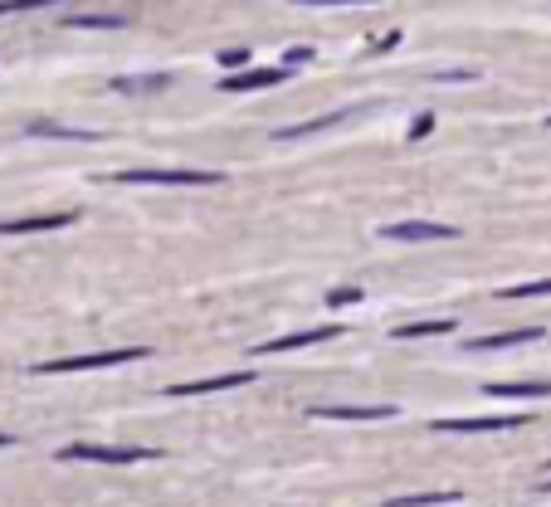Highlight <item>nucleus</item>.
Masks as SVG:
<instances>
[{
  "instance_id": "obj_1",
  "label": "nucleus",
  "mask_w": 551,
  "mask_h": 507,
  "mask_svg": "<svg viewBox=\"0 0 551 507\" xmlns=\"http://www.w3.org/2000/svg\"><path fill=\"white\" fill-rule=\"evenodd\" d=\"M147 347H118V351H93V357H64V361H39L30 366L35 376H68V371H98V366H122V361H147Z\"/></svg>"
},
{
  "instance_id": "obj_2",
  "label": "nucleus",
  "mask_w": 551,
  "mask_h": 507,
  "mask_svg": "<svg viewBox=\"0 0 551 507\" xmlns=\"http://www.w3.org/2000/svg\"><path fill=\"white\" fill-rule=\"evenodd\" d=\"M64 463H147L157 459V449H112V444H64Z\"/></svg>"
},
{
  "instance_id": "obj_3",
  "label": "nucleus",
  "mask_w": 551,
  "mask_h": 507,
  "mask_svg": "<svg viewBox=\"0 0 551 507\" xmlns=\"http://www.w3.org/2000/svg\"><path fill=\"white\" fill-rule=\"evenodd\" d=\"M118 186H220V171H118Z\"/></svg>"
},
{
  "instance_id": "obj_4",
  "label": "nucleus",
  "mask_w": 551,
  "mask_h": 507,
  "mask_svg": "<svg viewBox=\"0 0 551 507\" xmlns=\"http://www.w3.org/2000/svg\"><path fill=\"white\" fill-rule=\"evenodd\" d=\"M527 415H478V419H434V434H503V429H522Z\"/></svg>"
},
{
  "instance_id": "obj_5",
  "label": "nucleus",
  "mask_w": 551,
  "mask_h": 507,
  "mask_svg": "<svg viewBox=\"0 0 551 507\" xmlns=\"http://www.w3.org/2000/svg\"><path fill=\"white\" fill-rule=\"evenodd\" d=\"M454 224H434V220H400V224H380V239L390 244H425V239H454Z\"/></svg>"
},
{
  "instance_id": "obj_6",
  "label": "nucleus",
  "mask_w": 551,
  "mask_h": 507,
  "mask_svg": "<svg viewBox=\"0 0 551 507\" xmlns=\"http://www.w3.org/2000/svg\"><path fill=\"white\" fill-rule=\"evenodd\" d=\"M254 371H224V376H210V380H186V386H166L172 400H186V396H215V390H239L249 386Z\"/></svg>"
},
{
  "instance_id": "obj_7",
  "label": "nucleus",
  "mask_w": 551,
  "mask_h": 507,
  "mask_svg": "<svg viewBox=\"0 0 551 507\" xmlns=\"http://www.w3.org/2000/svg\"><path fill=\"white\" fill-rule=\"evenodd\" d=\"M342 327H307V332H288V336H274V342H259L254 357H278V351H298V347H313V342H332Z\"/></svg>"
},
{
  "instance_id": "obj_8",
  "label": "nucleus",
  "mask_w": 551,
  "mask_h": 507,
  "mask_svg": "<svg viewBox=\"0 0 551 507\" xmlns=\"http://www.w3.org/2000/svg\"><path fill=\"white\" fill-rule=\"evenodd\" d=\"M483 396H493V400H546L551 380H488Z\"/></svg>"
},
{
  "instance_id": "obj_9",
  "label": "nucleus",
  "mask_w": 551,
  "mask_h": 507,
  "mask_svg": "<svg viewBox=\"0 0 551 507\" xmlns=\"http://www.w3.org/2000/svg\"><path fill=\"white\" fill-rule=\"evenodd\" d=\"M313 419H395V405H313Z\"/></svg>"
},
{
  "instance_id": "obj_10",
  "label": "nucleus",
  "mask_w": 551,
  "mask_h": 507,
  "mask_svg": "<svg viewBox=\"0 0 551 507\" xmlns=\"http://www.w3.org/2000/svg\"><path fill=\"white\" fill-rule=\"evenodd\" d=\"M288 68H239V74H230L220 83L224 93H254V88H274V83H284Z\"/></svg>"
},
{
  "instance_id": "obj_11",
  "label": "nucleus",
  "mask_w": 551,
  "mask_h": 507,
  "mask_svg": "<svg viewBox=\"0 0 551 507\" xmlns=\"http://www.w3.org/2000/svg\"><path fill=\"white\" fill-rule=\"evenodd\" d=\"M64 224H74L68 210L59 215H25V220H0V234H39V230H64Z\"/></svg>"
},
{
  "instance_id": "obj_12",
  "label": "nucleus",
  "mask_w": 551,
  "mask_h": 507,
  "mask_svg": "<svg viewBox=\"0 0 551 507\" xmlns=\"http://www.w3.org/2000/svg\"><path fill=\"white\" fill-rule=\"evenodd\" d=\"M522 342H542V327L498 332V336H473V342H463V351H503V347H522Z\"/></svg>"
},
{
  "instance_id": "obj_13",
  "label": "nucleus",
  "mask_w": 551,
  "mask_h": 507,
  "mask_svg": "<svg viewBox=\"0 0 551 507\" xmlns=\"http://www.w3.org/2000/svg\"><path fill=\"white\" fill-rule=\"evenodd\" d=\"M347 112H327V118H317V122H298V127H278L274 137H284V142H298V137H313V132H327V127H337Z\"/></svg>"
},
{
  "instance_id": "obj_14",
  "label": "nucleus",
  "mask_w": 551,
  "mask_h": 507,
  "mask_svg": "<svg viewBox=\"0 0 551 507\" xmlns=\"http://www.w3.org/2000/svg\"><path fill=\"white\" fill-rule=\"evenodd\" d=\"M440 502H459V488H440V492H410V498H390L386 507H440Z\"/></svg>"
},
{
  "instance_id": "obj_15",
  "label": "nucleus",
  "mask_w": 551,
  "mask_h": 507,
  "mask_svg": "<svg viewBox=\"0 0 551 507\" xmlns=\"http://www.w3.org/2000/svg\"><path fill=\"white\" fill-rule=\"evenodd\" d=\"M172 83V74H147V78H118L112 88L118 93H157V88H166Z\"/></svg>"
},
{
  "instance_id": "obj_16",
  "label": "nucleus",
  "mask_w": 551,
  "mask_h": 507,
  "mask_svg": "<svg viewBox=\"0 0 551 507\" xmlns=\"http://www.w3.org/2000/svg\"><path fill=\"white\" fill-rule=\"evenodd\" d=\"M434 332H454V322L440 317V322H410V327H395L400 342H410V336H434Z\"/></svg>"
},
{
  "instance_id": "obj_17",
  "label": "nucleus",
  "mask_w": 551,
  "mask_h": 507,
  "mask_svg": "<svg viewBox=\"0 0 551 507\" xmlns=\"http://www.w3.org/2000/svg\"><path fill=\"white\" fill-rule=\"evenodd\" d=\"M498 298H551V278H542V284H517V288H503Z\"/></svg>"
},
{
  "instance_id": "obj_18",
  "label": "nucleus",
  "mask_w": 551,
  "mask_h": 507,
  "mask_svg": "<svg viewBox=\"0 0 551 507\" xmlns=\"http://www.w3.org/2000/svg\"><path fill=\"white\" fill-rule=\"evenodd\" d=\"M68 25H74V30H118V25H127V20H118V16H78Z\"/></svg>"
},
{
  "instance_id": "obj_19",
  "label": "nucleus",
  "mask_w": 551,
  "mask_h": 507,
  "mask_svg": "<svg viewBox=\"0 0 551 507\" xmlns=\"http://www.w3.org/2000/svg\"><path fill=\"white\" fill-rule=\"evenodd\" d=\"M59 5V0H0V16H20V10H45Z\"/></svg>"
},
{
  "instance_id": "obj_20",
  "label": "nucleus",
  "mask_w": 551,
  "mask_h": 507,
  "mask_svg": "<svg viewBox=\"0 0 551 507\" xmlns=\"http://www.w3.org/2000/svg\"><path fill=\"white\" fill-rule=\"evenodd\" d=\"M430 127H434V112H420V118L410 122V142H420V137H425Z\"/></svg>"
},
{
  "instance_id": "obj_21",
  "label": "nucleus",
  "mask_w": 551,
  "mask_h": 507,
  "mask_svg": "<svg viewBox=\"0 0 551 507\" xmlns=\"http://www.w3.org/2000/svg\"><path fill=\"white\" fill-rule=\"evenodd\" d=\"M327 303H337V307H342V303H361V288H332Z\"/></svg>"
},
{
  "instance_id": "obj_22",
  "label": "nucleus",
  "mask_w": 551,
  "mask_h": 507,
  "mask_svg": "<svg viewBox=\"0 0 551 507\" xmlns=\"http://www.w3.org/2000/svg\"><path fill=\"white\" fill-rule=\"evenodd\" d=\"M298 5H376V0H298Z\"/></svg>"
},
{
  "instance_id": "obj_23",
  "label": "nucleus",
  "mask_w": 551,
  "mask_h": 507,
  "mask_svg": "<svg viewBox=\"0 0 551 507\" xmlns=\"http://www.w3.org/2000/svg\"><path fill=\"white\" fill-rule=\"evenodd\" d=\"M244 59H249V54H220L224 68H244Z\"/></svg>"
},
{
  "instance_id": "obj_24",
  "label": "nucleus",
  "mask_w": 551,
  "mask_h": 507,
  "mask_svg": "<svg viewBox=\"0 0 551 507\" xmlns=\"http://www.w3.org/2000/svg\"><path fill=\"white\" fill-rule=\"evenodd\" d=\"M10 444H16V440H10V434H0V449H10Z\"/></svg>"
},
{
  "instance_id": "obj_25",
  "label": "nucleus",
  "mask_w": 551,
  "mask_h": 507,
  "mask_svg": "<svg viewBox=\"0 0 551 507\" xmlns=\"http://www.w3.org/2000/svg\"><path fill=\"white\" fill-rule=\"evenodd\" d=\"M546 127H551V118H546Z\"/></svg>"
}]
</instances>
